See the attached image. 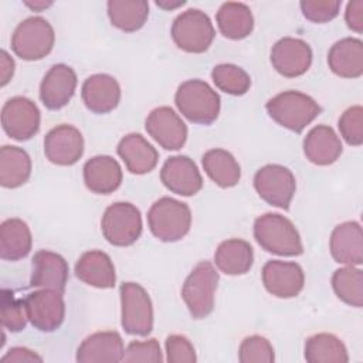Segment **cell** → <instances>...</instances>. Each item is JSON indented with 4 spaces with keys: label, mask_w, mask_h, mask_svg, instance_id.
<instances>
[{
    "label": "cell",
    "mask_w": 363,
    "mask_h": 363,
    "mask_svg": "<svg viewBox=\"0 0 363 363\" xmlns=\"http://www.w3.org/2000/svg\"><path fill=\"white\" fill-rule=\"evenodd\" d=\"M68 281V264L57 252L40 250L33 257L30 286L64 291Z\"/></svg>",
    "instance_id": "cell-21"
},
{
    "label": "cell",
    "mask_w": 363,
    "mask_h": 363,
    "mask_svg": "<svg viewBox=\"0 0 363 363\" xmlns=\"http://www.w3.org/2000/svg\"><path fill=\"white\" fill-rule=\"evenodd\" d=\"M106 7L112 26L125 33L142 28L149 16V3L145 0H109Z\"/></svg>",
    "instance_id": "cell-33"
},
{
    "label": "cell",
    "mask_w": 363,
    "mask_h": 363,
    "mask_svg": "<svg viewBox=\"0 0 363 363\" xmlns=\"http://www.w3.org/2000/svg\"><path fill=\"white\" fill-rule=\"evenodd\" d=\"M271 64L278 74L286 78L301 77L312 64V50L301 38L284 37L272 45Z\"/></svg>",
    "instance_id": "cell-13"
},
{
    "label": "cell",
    "mask_w": 363,
    "mask_h": 363,
    "mask_svg": "<svg viewBox=\"0 0 363 363\" xmlns=\"http://www.w3.org/2000/svg\"><path fill=\"white\" fill-rule=\"evenodd\" d=\"M75 275L79 281L95 288H113L116 282L115 267L111 257L99 250L84 252L75 264Z\"/></svg>",
    "instance_id": "cell-24"
},
{
    "label": "cell",
    "mask_w": 363,
    "mask_h": 363,
    "mask_svg": "<svg viewBox=\"0 0 363 363\" xmlns=\"http://www.w3.org/2000/svg\"><path fill=\"white\" fill-rule=\"evenodd\" d=\"M14 74V61L9 55L6 50L0 51V75H1V86L7 85V82L11 79Z\"/></svg>",
    "instance_id": "cell-45"
},
{
    "label": "cell",
    "mask_w": 363,
    "mask_h": 363,
    "mask_svg": "<svg viewBox=\"0 0 363 363\" xmlns=\"http://www.w3.org/2000/svg\"><path fill=\"white\" fill-rule=\"evenodd\" d=\"M214 35L216 31L210 17L199 9H187L172 24V38L186 52L200 54L207 51Z\"/></svg>",
    "instance_id": "cell-6"
},
{
    "label": "cell",
    "mask_w": 363,
    "mask_h": 363,
    "mask_svg": "<svg viewBox=\"0 0 363 363\" xmlns=\"http://www.w3.org/2000/svg\"><path fill=\"white\" fill-rule=\"evenodd\" d=\"M328 64L333 74L342 78H359L363 74V43L346 37L336 41L328 52Z\"/></svg>",
    "instance_id": "cell-27"
},
{
    "label": "cell",
    "mask_w": 363,
    "mask_h": 363,
    "mask_svg": "<svg viewBox=\"0 0 363 363\" xmlns=\"http://www.w3.org/2000/svg\"><path fill=\"white\" fill-rule=\"evenodd\" d=\"M75 88V71L65 64H55L48 69L40 84V99L45 108L57 111L71 101Z\"/></svg>",
    "instance_id": "cell-18"
},
{
    "label": "cell",
    "mask_w": 363,
    "mask_h": 363,
    "mask_svg": "<svg viewBox=\"0 0 363 363\" xmlns=\"http://www.w3.org/2000/svg\"><path fill=\"white\" fill-rule=\"evenodd\" d=\"M147 224L156 238L164 242H174L189 233L191 225V211L183 201L172 197H162L149 208Z\"/></svg>",
    "instance_id": "cell-4"
},
{
    "label": "cell",
    "mask_w": 363,
    "mask_h": 363,
    "mask_svg": "<svg viewBox=\"0 0 363 363\" xmlns=\"http://www.w3.org/2000/svg\"><path fill=\"white\" fill-rule=\"evenodd\" d=\"M305 359L309 363H346L349 360L345 343L332 333H318L305 343Z\"/></svg>",
    "instance_id": "cell-34"
},
{
    "label": "cell",
    "mask_w": 363,
    "mask_h": 363,
    "mask_svg": "<svg viewBox=\"0 0 363 363\" xmlns=\"http://www.w3.org/2000/svg\"><path fill=\"white\" fill-rule=\"evenodd\" d=\"M305 18L313 23H328L333 20L340 10L339 0H302L299 3Z\"/></svg>",
    "instance_id": "cell-40"
},
{
    "label": "cell",
    "mask_w": 363,
    "mask_h": 363,
    "mask_svg": "<svg viewBox=\"0 0 363 363\" xmlns=\"http://www.w3.org/2000/svg\"><path fill=\"white\" fill-rule=\"evenodd\" d=\"M40 109L26 96H13L1 108L3 130L16 140H28L40 129Z\"/></svg>",
    "instance_id": "cell-12"
},
{
    "label": "cell",
    "mask_w": 363,
    "mask_h": 363,
    "mask_svg": "<svg viewBox=\"0 0 363 363\" xmlns=\"http://www.w3.org/2000/svg\"><path fill=\"white\" fill-rule=\"evenodd\" d=\"M85 106L92 113H108L113 111L121 101V86L118 81L108 74H94L88 77L81 89Z\"/></svg>",
    "instance_id": "cell-20"
},
{
    "label": "cell",
    "mask_w": 363,
    "mask_h": 363,
    "mask_svg": "<svg viewBox=\"0 0 363 363\" xmlns=\"http://www.w3.org/2000/svg\"><path fill=\"white\" fill-rule=\"evenodd\" d=\"M342 138L352 146H360L363 143V108L354 105L347 108L337 122Z\"/></svg>",
    "instance_id": "cell-39"
},
{
    "label": "cell",
    "mask_w": 363,
    "mask_h": 363,
    "mask_svg": "<svg viewBox=\"0 0 363 363\" xmlns=\"http://www.w3.org/2000/svg\"><path fill=\"white\" fill-rule=\"evenodd\" d=\"M262 284L277 298H294L303 288V269L296 262L268 261L262 268Z\"/></svg>",
    "instance_id": "cell-16"
},
{
    "label": "cell",
    "mask_w": 363,
    "mask_h": 363,
    "mask_svg": "<svg viewBox=\"0 0 363 363\" xmlns=\"http://www.w3.org/2000/svg\"><path fill=\"white\" fill-rule=\"evenodd\" d=\"M30 323L41 332H54L65 318V302L62 292L41 288L28 294L24 299Z\"/></svg>",
    "instance_id": "cell-11"
},
{
    "label": "cell",
    "mask_w": 363,
    "mask_h": 363,
    "mask_svg": "<svg viewBox=\"0 0 363 363\" xmlns=\"http://www.w3.org/2000/svg\"><path fill=\"white\" fill-rule=\"evenodd\" d=\"M207 176L220 187H233L240 182L241 169L235 157L224 149H210L201 157Z\"/></svg>",
    "instance_id": "cell-32"
},
{
    "label": "cell",
    "mask_w": 363,
    "mask_h": 363,
    "mask_svg": "<svg viewBox=\"0 0 363 363\" xmlns=\"http://www.w3.org/2000/svg\"><path fill=\"white\" fill-rule=\"evenodd\" d=\"M343 152L340 138L328 125L312 128L303 139V153L306 159L318 166L335 163Z\"/></svg>",
    "instance_id": "cell-23"
},
{
    "label": "cell",
    "mask_w": 363,
    "mask_h": 363,
    "mask_svg": "<svg viewBox=\"0 0 363 363\" xmlns=\"http://www.w3.org/2000/svg\"><path fill=\"white\" fill-rule=\"evenodd\" d=\"M45 157L58 166L77 163L84 153V138L72 125H58L44 138Z\"/></svg>",
    "instance_id": "cell-15"
},
{
    "label": "cell",
    "mask_w": 363,
    "mask_h": 363,
    "mask_svg": "<svg viewBox=\"0 0 363 363\" xmlns=\"http://www.w3.org/2000/svg\"><path fill=\"white\" fill-rule=\"evenodd\" d=\"M330 254L339 264L360 265L363 262V233L357 221H345L333 228Z\"/></svg>",
    "instance_id": "cell-22"
},
{
    "label": "cell",
    "mask_w": 363,
    "mask_h": 363,
    "mask_svg": "<svg viewBox=\"0 0 363 363\" xmlns=\"http://www.w3.org/2000/svg\"><path fill=\"white\" fill-rule=\"evenodd\" d=\"M345 20L350 30L359 34L363 31V0H354L347 3Z\"/></svg>",
    "instance_id": "cell-43"
},
{
    "label": "cell",
    "mask_w": 363,
    "mask_h": 363,
    "mask_svg": "<svg viewBox=\"0 0 363 363\" xmlns=\"http://www.w3.org/2000/svg\"><path fill=\"white\" fill-rule=\"evenodd\" d=\"M174 104L184 118L199 125L213 123L220 113L218 94L201 79H189L180 84Z\"/></svg>",
    "instance_id": "cell-2"
},
{
    "label": "cell",
    "mask_w": 363,
    "mask_h": 363,
    "mask_svg": "<svg viewBox=\"0 0 363 363\" xmlns=\"http://www.w3.org/2000/svg\"><path fill=\"white\" fill-rule=\"evenodd\" d=\"M164 346L169 363H194L197 360L194 346L183 335L167 336Z\"/></svg>",
    "instance_id": "cell-42"
},
{
    "label": "cell",
    "mask_w": 363,
    "mask_h": 363,
    "mask_svg": "<svg viewBox=\"0 0 363 363\" xmlns=\"http://www.w3.org/2000/svg\"><path fill=\"white\" fill-rule=\"evenodd\" d=\"M254 238L268 252L295 257L303 252L298 230L286 217L277 213H267L254 223Z\"/></svg>",
    "instance_id": "cell-1"
},
{
    "label": "cell",
    "mask_w": 363,
    "mask_h": 363,
    "mask_svg": "<svg viewBox=\"0 0 363 363\" xmlns=\"http://www.w3.org/2000/svg\"><path fill=\"white\" fill-rule=\"evenodd\" d=\"M125 347L121 335L115 330L95 332L85 337L77 350L79 363H118L123 360Z\"/></svg>",
    "instance_id": "cell-19"
},
{
    "label": "cell",
    "mask_w": 363,
    "mask_h": 363,
    "mask_svg": "<svg viewBox=\"0 0 363 363\" xmlns=\"http://www.w3.org/2000/svg\"><path fill=\"white\" fill-rule=\"evenodd\" d=\"M3 362H16V363H21V362H43V359L34 353L33 350L27 349V347H11L3 357Z\"/></svg>",
    "instance_id": "cell-44"
},
{
    "label": "cell",
    "mask_w": 363,
    "mask_h": 363,
    "mask_svg": "<svg viewBox=\"0 0 363 363\" xmlns=\"http://www.w3.org/2000/svg\"><path fill=\"white\" fill-rule=\"evenodd\" d=\"M186 4L184 0H177V1H169V0H157L156 1V6H159L160 9H164V10H173V9H177L180 6Z\"/></svg>",
    "instance_id": "cell-46"
},
{
    "label": "cell",
    "mask_w": 363,
    "mask_h": 363,
    "mask_svg": "<svg viewBox=\"0 0 363 363\" xmlns=\"http://www.w3.org/2000/svg\"><path fill=\"white\" fill-rule=\"evenodd\" d=\"M160 180L172 193L193 196L203 187V177L196 163L183 155L169 157L160 170Z\"/></svg>",
    "instance_id": "cell-17"
},
{
    "label": "cell",
    "mask_w": 363,
    "mask_h": 363,
    "mask_svg": "<svg viewBox=\"0 0 363 363\" xmlns=\"http://www.w3.org/2000/svg\"><path fill=\"white\" fill-rule=\"evenodd\" d=\"M121 294V323L126 333L147 336L153 329V308L149 294L136 282H125Z\"/></svg>",
    "instance_id": "cell-8"
},
{
    "label": "cell",
    "mask_w": 363,
    "mask_h": 363,
    "mask_svg": "<svg viewBox=\"0 0 363 363\" xmlns=\"http://www.w3.org/2000/svg\"><path fill=\"white\" fill-rule=\"evenodd\" d=\"M28 320L26 303L23 299H16L9 289L1 291V325L10 332H20Z\"/></svg>",
    "instance_id": "cell-37"
},
{
    "label": "cell",
    "mask_w": 363,
    "mask_h": 363,
    "mask_svg": "<svg viewBox=\"0 0 363 363\" xmlns=\"http://www.w3.org/2000/svg\"><path fill=\"white\" fill-rule=\"evenodd\" d=\"M125 362H143V363H160L163 362L160 345L156 339H149L145 342L133 340L128 345L123 354Z\"/></svg>",
    "instance_id": "cell-41"
},
{
    "label": "cell",
    "mask_w": 363,
    "mask_h": 363,
    "mask_svg": "<svg viewBox=\"0 0 363 363\" xmlns=\"http://www.w3.org/2000/svg\"><path fill=\"white\" fill-rule=\"evenodd\" d=\"M254 187L264 201L288 210L296 190V182L288 167L281 164H267L255 173Z\"/></svg>",
    "instance_id": "cell-10"
},
{
    "label": "cell",
    "mask_w": 363,
    "mask_h": 363,
    "mask_svg": "<svg viewBox=\"0 0 363 363\" xmlns=\"http://www.w3.org/2000/svg\"><path fill=\"white\" fill-rule=\"evenodd\" d=\"M142 216L136 206L126 201L111 204L101 220L106 241L116 247L132 245L142 234Z\"/></svg>",
    "instance_id": "cell-9"
},
{
    "label": "cell",
    "mask_w": 363,
    "mask_h": 363,
    "mask_svg": "<svg viewBox=\"0 0 363 363\" xmlns=\"http://www.w3.org/2000/svg\"><path fill=\"white\" fill-rule=\"evenodd\" d=\"M216 21L220 33L230 40H242L254 30L252 13L244 3H223L217 11Z\"/></svg>",
    "instance_id": "cell-30"
},
{
    "label": "cell",
    "mask_w": 363,
    "mask_h": 363,
    "mask_svg": "<svg viewBox=\"0 0 363 363\" xmlns=\"http://www.w3.org/2000/svg\"><path fill=\"white\" fill-rule=\"evenodd\" d=\"M31 174V159L18 147L4 145L0 149V184L6 189L23 186Z\"/></svg>",
    "instance_id": "cell-31"
},
{
    "label": "cell",
    "mask_w": 363,
    "mask_h": 363,
    "mask_svg": "<svg viewBox=\"0 0 363 363\" xmlns=\"http://www.w3.org/2000/svg\"><path fill=\"white\" fill-rule=\"evenodd\" d=\"M146 132L166 150H179L187 139V126L169 106L155 108L146 118Z\"/></svg>",
    "instance_id": "cell-14"
},
{
    "label": "cell",
    "mask_w": 363,
    "mask_h": 363,
    "mask_svg": "<svg viewBox=\"0 0 363 363\" xmlns=\"http://www.w3.org/2000/svg\"><path fill=\"white\" fill-rule=\"evenodd\" d=\"M84 182L92 193L109 194L121 186L122 169L111 156H94L84 164Z\"/></svg>",
    "instance_id": "cell-25"
},
{
    "label": "cell",
    "mask_w": 363,
    "mask_h": 363,
    "mask_svg": "<svg viewBox=\"0 0 363 363\" xmlns=\"http://www.w3.org/2000/svg\"><path fill=\"white\" fill-rule=\"evenodd\" d=\"M31 231L26 221L7 218L0 225V257L4 261H18L31 251Z\"/></svg>",
    "instance_id": "cell-29"
},
{
    "label": "cell",
    "mask_w": 363,
    "mask_h": 363,
    "mask_svg": "<svg viewBox=\"0 0 363 363\" xmlns=\"http://www.w3.org/2000/svg\"><path fill=\"white\" fill-rule=\"evenodd\" d=\"M24 4L27 7H30L34 11H43L44 9L50 7L52 4V1H44V0H37V1H24Z\"/></svg>",
    "instance_id": "cell-47"
},
{
    "label": "cell",
    "mask_w": 363,
    "mask_h": 363,
    "mask_svg": "<svg viewBox=\"0 0 363 363\" xmlns=\"http://www.w3.org/2000/svg\"><path fill=\"white\" fill-rule=\"evenodd\" d=\"M217 284L218 272L208 261L199 262L187 275L182 298L194 319H203L213 312Z\"/></svg>",
    "instance_id": "cell-5"
},
{
    "label": "cell",
    "mask_w": 363,
    "mask_h": 363,
    "mask_svg": "<svg viewBox=\"0 0 363 363\" xmlns=\"http://www.w3.org/2000/svg\"><path fill=\"white\" fill-rule=\"evenodd\" d=\"M265 108L278 125L295 133H301L320 113L318 102L298 91H284L272 96Z\"/></svg>",
    "instance_id": "cell-3"
},
{
    "label": "cell",
    "mask_w": 363,
    "mask_h": 363,
    "mask_svg": "<svg viewBox=\"0 0 363 363\" xmlns=\"http://www.w3.org/2000/svg\"><path fill=\"white\" fill-rule=\"evenodd\" d=\"M118 155L126 169L133 174L152 172L159 160V153L140 133H129L118 143Z\"/></svg>",
    "instance_id": "cell-26"
},
{
    "label": "cell",
    "mask_w": 363,
    "mask_h": 363,
    "mask_svg": "<svg viewBox=\"0 0 363 363\" xmlns=\"http://www.w3.org/2000/svg\"><path fill=\"white\" fill-rule=\"evenodd\" d=\"M55 34L51 24L43 17L23 20L11 35V48L26 61H37L48 55L54 47Z\"/></svg>",
    "instance_id": "cell-7"
},
{
    "label": "cell",
    "mask_w": 363,
    "mask_h": 363,
    "mask_svg": "<svg viewBox=\"0 0 363 363\" xmlns=\"http://www.w3.org/2000/svg\"><path fill=\"white\" fill-rule=\"evenodd\" d=\"M238 359L241 363H272L275 360L274 347L267 337L252 335L241 342Z\"/></svg>",
    "instance_id": "cell-38"
},
{
    "label": "cell",
    "mask_w": 363,
    "mask_h": 363,
    "mask_svg": "<svg viewBox=\"0 0 363 363\" xmlns=\"http://www.w3.org/2000/svg\"><path fill=\"white\" fill-rule=\"evenodd\" d=\"M216 86L230 95H244L251 86L250 75L234 64H218L211 71Z\"/></svg>",
    "instance_id": "cell-36"
},
{
    "label": "cell",
    "mask_w": 363,
    "mask_h": 363,
    "mask_svg": "<svg viewBox=\"0 0 363 363\" xmlns=\"http://www.w3.org/2000/svg\"><path fill=\"white\" fill-rule=\"evenodd\" d=\"M216 267L227 275L247 274L254 262V251L250 242L231 238L223 241L214 254Z\"/></svg>",
    "instance_id": "cell-28"
},
{
    "label": "cell",
    "mask_w": 363,
    "mask_h": 363,
    "mask_svg": "<svg viewBox=\"0 0 363 363\" xmlns=\"http://www.w3.org/2000/svg\"><path fill=\"white\" fill-rule=\"evenodd\" d=\"M332 288L336 296L354 308L363 305V271L354 265L339 268L332 275Z\"/></svg>",
    "instance_id": "cell-35"
}]
</instances>
